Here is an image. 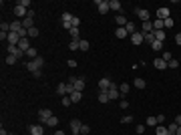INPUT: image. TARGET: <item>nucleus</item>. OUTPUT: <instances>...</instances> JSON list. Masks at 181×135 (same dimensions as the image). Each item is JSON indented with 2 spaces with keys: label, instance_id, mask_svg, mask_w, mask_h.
I'll return each mask as SVG.
<instances>
[{
  "label": "nucleus",
  "instance_id": "obj_1",
  "mask_svg": "<svg viewBox=\"0 0 181 135\" xmlns=\"http://www.w3.org/2000/svg\"><path fill=\"white\" fill-rule=\"evenodd\" d=\"M42 67H45V58H42L40 55L36 56V58H32V61H28V63H26V69H28L32 75H34V73H38Z\"/></svg>",
  "mask_w": 181,
  "mask_h": 135
},
{
  "label": "nucleus",
  "instance_id": "obj_2",
  "mask_svg": "<svg viewBox=\"0 0 181 135\" xmlns=\"http://www.w3.org/2000/svg\"><path fill=\"white\" fill-rule=\"evenodd\" d=\"M80 127H83L80 119H70V133L73 135H80Z\"/></svg>",
  "mask_w": 181,
  "mask_h": 135
},
{
  "label": "nucleus",
  "instance_id": "obj_3",
  "mask_svg": "<svg viewBox=\"0 0 181 135\" xmlns=\"http://www.w3.org/2000/svg\"><path fill=\"white\" fill-rule=\"evenodd\" d=\"M95 4H97V8H99V12H101V14H107V12L111 10V6H109V0H97Z\"/></svg>",
  "mask_w": 181,
  "mask_h": 135
},
{
  "label": "nucleus",
  "instance_id": "obj_4",
  "mask_svg": "<svg viewBox=\"0 0 181 135\" xmlns=\"http://www.w3.org/2000/svg\"><path fill=\"white\" fill-rule=\"evenodd\" d=\"M50 117H52V111H50V109H40V111H38V121H40V125L46 123V119H50Z\"/></svg>",
  "mask_w": 181,
  "mask_h": 135
},
{
  "label": "nucleus",
  "instance_id": "obj_5",
  "mask_svg": "<svg viewBox=\"0 0 181 135\" xmlns=\"http://www.w3.org/2000/svg\"><path fill=\"white\" fill-rule=\"evenodd\" d=\"M107 93H109V99H111V101H117V99L121 97V93H119V89H117L115 83H111V89L107 91Z\"/></svg>",
  "mask_w": 181,
  "mask_h": 135
},
{
  "label": "nucleus",
  "instance_id": "obj_6",
  "mask_svg": "<svg viewBox=\"0 0 181 135\" xmlns=\"http://www.w3.org/2000/svg\"><path fill=\"white\" fill-rule=\"evenodd\" d=\"M28 131H30V135H45V127L40 123H36V125H30Z\"/></svg>",
  "mask_w": 181,
  "mask_h": 135
},
{
  "label": "nucleus",
  "instance_id": "obj_7",
  "mask_svg": "<svg viewBox=\"0 0 181 135\" xmlns=\"http://www.w3.org/2000/svg\"><path fill=\"white\" fill-rule=\"evenodd\" d=\"M169 8L167 6H161V8H157V18L159 20H165V18H169Z\"/></svg>",
  "mask_w": 181,
  "mask_h": 135
},
{
  "label": "nucleus",
  "instance_id": "obj_8",
  "mask_svg": "<svg viewBox=\"0 0 181 135\" xmlns=\"http://www.w3.org/2000/svg\"><path fill=\"white\" fill-rule=\"evenodd\" d=\"M18 48H20L24 55H26V51H30V48H32V46H30V38H20V43H18Z\"/></svg>",
  "mask_w": 181,
  "mask_h": 135
},
{
  "label": "nucleus",
  "instance_id": "obj_9",
  "mask_svg": "<svg viewBox=\"0 0 181 135\" xmlns=\"http://www.w3.org/2000/svg\"><path fill=\"white\" fill-rule=\"evenodd\" d=\"M111 83H113V81L109 79V77H103V79L99 81V89L101 91H109L111 89Z\"/></svg>",
  "mask_w": 181,
  "mask_h": 135
},
{
  "label": "nucleus",
  "instance_id": "obj_10",
  "mask_svg": "<svg viewBox=\"0 0 181 135\" xmlns=\"http://www.w3.org/2000/svg\"><path fill=\"white\" fill-rule=\"evenodd\" d=\"M8 55H14L16 58H20L24 53L20 51V48H18V45H8Z\"/></svg>",
  "mask_w": 181,
  "mask_h": 135
},
{
  "label": "nucleus",
  "instance_id": "obj_11",
  "mask_svg": "<svg viewBox=\"0 0 181 135\" xmlns=\"http://www.w3.org/2000/svg\"><path fill=\"white\" fill-rule=\"evenodd\" d=\"M141 32H143V34H151V32H153V22H151V20L141 22Z\"/></svg>",
  "mask_w": 181,
  "mask_h": 135
},
{
  "label": "nucleus",
  "instance_id": "obj_12",
  "mask_svg": "<svg viewBox=\"0 0 181 135\" xmlns=\"http://www.w3.org/2000/svg\"><path fill=\"white\" fill-rule=\"evenodd\" d=\"M153 67L159 69V71H165V69H169V67H167V63H165V61H163L161 56H157V58L153 61Z\"/></svg>",
  "mask_w": 181,
  "mask_h": 135
},
{
  "label": "nucleus",
  "instance_id": "obj_13",
  "mask_svg": "<svg viewBox=\"0 0 181 135\" xmlns=\"http://www.w3.org/2000/svg\"><path fill=\"white\" fill-rule=\"evenodd\" d=\"M131 40H133V45H141V43H145V34H143V32L131 34Z\"/></svg>",
  "mask_w": 181,
  "mask_h": 135
},
{
  "label": "nucleus",
  "instance_id": "obj_14",
  "mask_svg": "<svg viewBox=\"0 0 181 135\" xmlns=\"http://www.w3.org/2000/svg\"><path fill=\"white\" fill-rule=\"evenodd\" d=\"M73 87H75V91H80V93H83V91H85V79H83V77H77V81L73 83Z\"/></svg>",
  "mask_w": 181,
  "mask_h": 135
},
{
  "label": "nucleus",
  "instance_id": "obj_15",
  "mask_svg": "<svg viewBox=\"0 0 181 135\" xmlns=\"http://www.w3.org/2000/svg\"><path fill=\"white\" fill-rule=\"evenodd\" d=\"M135 14L141 18V20H143V22H145V20H149V10H145V8H137Z\"/></svg>",
  "mask_w": 181,
  "mask_h": 135
},
{
  "label": "nucleus",
  "instance_id": "obj_16",
  "mask_svg": "<svg viewBox=\"0 0 181 135\" xmlns=\"http://www.w3.org/2000/svg\"><path fill=\"white\" fill-rule=\"evenodd\" d=\"M115 22H117V26H119V28H125V26H127V18H125L123 14H117Z\"/></svg>",
  "mask_w": 181,
  "mask_h": 135
},
{
  "label": "nucleus",
  "instance_id": "obj_17",
  "mask_svg": "<svg viewBox=\"0 0 181 135\" xmlns=\"http://www.w3.org/2000/svg\"><path fill=\"white\" fill-rule=\"evenodd\" d=\"M20 30H22V22H20V20L10 22V32H20Z\"/></svg>",
  "mask_w": 181,
  "mask_h": 135
},
{
  "label": "nucleus",
  "instance_id": "obj_18",
  "mask_svg": "<svg viewBox=\"0 0 181 135\" xmlns=\"http://www.w3.org/2000/svg\"><path fill=\"white\" fill-rule=\"evenodd\" d=\"M57 93L60 95V97L68 95V91H67V83H58V85H57Z\"/></svg>",
  "mask_w": 181,
  "mask_h": 135
},
{
  "label": "nucleus",
  "instance_id": "obj_19",
  "mask_svg": "<svg viewBox=\"0 0 181 135\" xmlns=\"http://www.w3.org/2000/svg\"><path fill=\"white\" fill-rule=\"evenodd\" d=\"M20 22H22V26L28 30V28H32V26H34V18H32V16H26L24 20H20Z\"/></svg>",
  "mask_w": 181,
  "mask_h": 135
},
{
  "label": "nucleus",
  "instance_id": "obj_20",
  "mask_svg": "<svg viewBox=\"0 0 181 135\" xmlns=\"http://www.w3.org/2000/svg\"><path fill=\"white\" fill-rule=\"evenodd\" d=\"M133 87H135V89H145V87H147V83H145V79H141V77H139V79L133 81Z\"/></svg>",
  "mask_w": 181,
  "mask_h": 135
},
{
  "label": "nucleus",
  "instance_id": "obj_21",
  "mask_svg": "<svg viewBox=\"0 0 181 135\" xmlns=\"http://www.w3.org/2000/svg\"><path fill=\"white\" fill-rule=\"evenodd\" d=\"M153 36L159 43H165V30H153Z\"/></svg>",
  "mask_w": 181,
  "mask_h": 135
},
{
  "label": "nucleus",
  "instance_id": "obj_22",
  "mask_svg": "<svg viewBox=\"0 0 181 135\" xmlns=\"http://www.w3.org/2000/svg\"><path fill=\"white\" fill-rule=\"evenodd\" d=\"M109 6H111V10H115V12H119L121 8H123L119 0H109Z\"/></svg>",
  "mask_w": 181,
  "mask_h": 135
},
{
  "label": "nucleus",
  "instance_id": "obj_23",
  "mask_svg": "<svg viewBox=\"0 0 181 135\" xmlns=\"http://www.w3.org/2000/svg\"><path fill=\"white\" fill-rule=\"evenodd\" d=\"M68 34H70V40H80V34H79V28H75V26H73V28H70V30H68Z\"/></svg>",
  "mask_w": 181,
  "mask_h": 135
},
{
  "label": "nucleus",
  "instance_id": "obj_24",
  "mask_svg": "<svg viewBox=\"0 0 181 135\" xmlns=\"http://www.w3.org/2000/svg\"><path fill=\"white\" fill-rule=\"evenodd\" d=\"M68 97H70V101H73V103H79L80 99H83V93H80V91H75V93H70Z\"/></svg>",
  "mask_w": 181,
  "mask_h": 135
},
{
  "label": "nucleus",
  "instance_id": "obj_25",
  "mask_svg": "<svg viewBox=\"0 0 181 135\" xmlns=\"http://www.w3.org/2000/svg\"><path fill=\"white\" fill-rule=\"evenodd\" d=\"M109 93L107 91H99V103H109Z\"/></svg>",
  "mask_w": 181,
  "mask_h": 135
},
{
  "label": "nucleus",
  "instance_id": "obj_26",
  "mask_svg": "<svg viewBox=\"0 0 181 135\" xmlns=\"http://www.w3.org/2000/svg\"><path fill=\"white\" fill-rule=\"evenodd\" d=\"M79 48L83 51V53H87V51L90 48V43H89V40H85V38H80V43H79Z\"/></svg>",
  "mask_w": 181,
  "mask_h": 135
},
{
  "label": "nucleus",
  "instance_id": "obj_27",
  "mask_svg": "<svg viewBox=\"0 0 181 135\" xmlns=\"http://www.w3.org/2000/svg\"><path fill=\"white\" fill-rule=\"evenodd\" d=\"M129 91H131V85H129V83H121V85H119V93H121V95H127Z\"/></svg>",
  "mask_w": 181,
  "mask_h": 135
},
{
  "label": "nucleus",
  "instance_id": "obj_28",
  "mask_svg": "<svg viewBox=\"0 0 181 135\" xmlns=\"http://www.w3.org/2000/svg\"><path fill=\"white\" fill-rule=\"evenodd\" d=\"M167 133H169V131H167L165 125H157V127H155V135H167Z\"/></svg>",
  "mask_w": 181,
  "mask_h": 135
},
{
  "label": "nucleus",
  "instance_id": "obj_29",
  "mask_svg": "<svg viewBox=\"0 0 181 135\" xmlns=\"http://www.w3.org/2000/svg\"><path fill=\"white\" fill-rule=\"evenodd\" d=\"M125 30H127V32H129V36H131V34H135L137 32V26L133 22H127V26H125Z\"/></svg>",
  "mask_w": 181,
  "mask_h": 135
},
{
  "label": "nucleus",
  "instance_id": "obj_30",
  "mask_svg": "<svg viewBox=\"0 0 181 135\" xmlns=\"http://www.w3.org/2000/svg\"><path fill=\"white\" fill-rule=\"evenodd\" d=\"M115 34H117V38H125V36H129V32H127L125 28H119V26H117V30H115Z\"/></svg>",
  "mask_w": 181,
  "mask_h": 135
},
{
  "label": "nucleus",
  "instance_id": "obj_31",
  "mask_svg": "<svg viewBox=\"0 0 181 135\" xmlns=\"http://www.w3.org/2000/svg\"><path fill=\"white\" fill-rule=\"evenodd\" d=\"M60 20H62V22H73V14H70V12H62V14H60Z\"/></svg>",
  "mask_w": 181,
  "mask_h": 135
},
{
  "label": "nucleus",
  "instance_id": "obj_32",
  "mask_svg": "<svg viewBox=\"0 0 181 135\" xmlns=\"http://www.w3.org/2000/svg\"><path fill=\"white\" fill-rule=\"evenodd\" d=\"M145 125H147V127H157V117H147Z\"/></svg>",
  "mask_w": 181,
  "mask_h": 135
},
{
  "label": "nucleus",
  "instance_id": "obj_33",
  "mask_svg": "<svg viewBox=\"0 0 181 135\" xmlns=\"http://www.w3.org/2000/svg\"><path fill=\"white\" fill-rule=\"evenodd\" d=\"M38 28H36V26H32V28H28V38H36V36H38Z\"/></svg>",
  "mask_w": 181,
  "mask_h": 135
},
{
  "label": "nucleus",
  "instance_id": "obj_34",
  "mask_svg": "<svg viewBox=\"0 0 181 135\" xmlns=\"http://www.w3.org/2000/svg\"><path fill=\"white\" fill-rule=\"evenodd\" d=\"M151 48H153L155 53H161V51H163V43H159V40H155V43L151 45Z\"/></svg>",
  "mask_w": 181,
  "mask_h": 135
},
{
  "label": "nucleus",
  "instance_id": "obj_35",
  "mask_svg": "<svg viewBox=\"0 0 181 135\" xmlns=\"http://www.w3.org/2000/svg\"><path fill=\"white\" fill-rule=\"evenodd\" d=\"M46 125H48V127H57V125H58V119L52 115L50 119H46Z\"/></svg>",
  "mask_w": 181,
  "mask_h": 135
},
{
  "label": "nucleus",
  "instance_id": "obj_36",
  "mask_svg": "<svg viewBox=\"0 0 181 135\" xmlns=\"http://www.w3.org/2000/svg\"><path fill=\"white\" fill-rule=\"evenodd\" d=\"M177 127H179V125H177V123H175V121H173V123H169V125H167V131L175 135V133H177Z\"/></svg>",
  "mask_w": 181,
  "mask_h": 135
},
{
  "label": "nucleus",
  "instance_id": "obj_37",
  "mask_svg": "<svg viewBox=\"0 0 181 135\" xmlns=\"http://www.w3.org/2000/svg\"><path fill=\"white\" fill-rule=\"evenodd\" d=\"M167 67L169 69H179V61H177V58H171L169 63H167Z\"/></svg>",
  "mask_w": 181,
  "mask_h": 135
},
{
  "label": "nucleus",
  "instance_id": "obj_38",
  "mask_svg": "<svg viewBox=\"0 0 181 135\" xmlns=\"http://www.w3.org/2000/svg\"><path fill=\"white\" fill-rule=\"evenodd\" d=\"M161 58H163L165 63H169L171 58H173V55H171V53H167V51H163V53H161Z\"/></svg>",
  "mask_w": 181,
  "mask_h": 135
},
{
  "label": "nucleus",
  "instance_id": "obj_39",
  "mask_svg": "<svg viewBox=\"0 0 181 135\" xmlns=\"http://www.w3.org/2000/svg\"><path fill=\"white\" fill-rule=\"evenodd\" d=\"M0 32H10V24L8 22H0Z\"/></svg>",
  "mask_w": 181,
  "mask_h": 135
},
{
  "label": "nucleus",
  "instance_id": "obj_40",
  "mask_svg": "<svg viewBox=\"0 0 181 135\" xmlns=\"http://www.w3.org/2000/svg\"><path fill=\"white\" fill-rule=\"evenodd\" d=\"M26 56H30V61H32V58H36V56H38V53H36V48H30V51H26Z\"/></svg>",
  "mask_w": 181,
  "mask_h": 135
},
{
  "label": "nucleus",
  "instance_id": "obj_41",
  "mask_svg": "<svg viewBox=\"0 0 181 135\" xmlns=\"http://www.w3.org/2000/svg\"><path fill=\"white\" fill-rule=\"evenodd\" d=\"M79 43L80 40H70V43H68V48H70V51H79Z\"/></svg>",
  "mask_w": 181,
  "mask_h": 135
},
{
  "label": "nucleus",
  "instance_id": "obj_42",
  "mask_svg": "<svg viewBox=\"0 0 181 135\" xmlns=\"http://www.w3.org/2000/svg\"><path fill=\"white\" fill-rule=\"evenodd\" d=\"M70 97H68V95H65V97H62V101H60V105H62V107H68V105H70Z\"/></svg>",
  "mask_w": 181,
  "mask_h": 135
},
{
  "label": "nucleus",
  "instance_id": "obj_43",
  "mask_svg": "<svg viewBox=\"0 0 181 135\" xmlns=\"http://www.w3.org/2000/svg\"><path fill=\"white\" fill-rule=\"evenodd\" d=\"M16 61H18V58H16L14 55H8V56H6V65H14Z\"/></svg>",
  "mask_w": 181,
  "mask_h": 135
},
{
  "label": "nucleus",
  "instance_id": "obj_44",
  "mask_svg": "<svg viewBox=\"0 0 181 135\" xmlns=\"http://www.w3.org/2000/svg\"><path fill=\"white\" fill-rule=\"evenodd\" d=\"M18 4H20V6H22V8H26V10H30V8H28V6H30V4H32V2H30V0H20V2H18Z\"/></svg>",
  "mask_w": 181,
  "mask_h": 135
},
{
  "label": "nucleus",
  "instance_id": "obj_45",
  "mask_svg": "<svg viewBox=\"0 0 181 135\" xmlns=\"http://www.w3.org/2000/svg\"><path fill=\"white\" fill-rule=\"evenodd\" d=\"M145 43H149V45H153V43H155V36H153V32H151V34H145Z\"/></svg>",
  "mask_w": 181,
  "mask_h": 135
},
{
  "label": "nucleus",
  "instance_id": "obj_46",
  "mask_svg": "<svg viewBox=\"0 0 181 135\" xmlns=\"http://www.w3.org/2000/svg\"><path fill=\"white\" fill-rule=\"evenodd\" d=\"M70 24H73L75 28H79V26H80V18H79V16H73V22H70Z\"/></svg>",
  "mask_w": 181,
  "mask_h": 135
},
{
  "label": "nucleus",
  "instance_id": "obj_47",
  "mask_svg": "<svg viewBox=\"0 0 181 135\" xmlns=\"http://www.w3.org/2000/svg\"><path fill=\"white\" fill-rule=\"evenodd\" d=\"M173 24H175V20H173V18H165V28H171V26H173Z\"/></svg>",
  "mask_w": 181,
  "mask_h": 135
},
{
  "label": "nucleus",
  "instance_id": "obj_48",
  "mask_svg": "<svg viewBox=\"0 0 181 135\" xmlns=\"http://www.w3.org/2000/svg\"><path fill=\"white\" fill-rule=\"evenodd\" d=\"M89 131H90V127H89V125H85V123H83V127H80V135H87Z\"/></svg>",
  "mask_w": 181,
  "mask_h": 135
},
{
  "label": "nucleus",
  "instance_id": "obj_49",
  "mask_svg": "<svg viewBox=\"0 0 181 135\" xmlns=\"http://www.w3.org/2000/svg\"><path fill=\"white\" fill-rule=\"evenodd\" d=\"M119 107H121V109H127V107H129V101H127V99H121Z\"/></svg>",
  "mask_w": 181,
  "mask_h": 135
},
{
  "label": "nucleus",
  "instance_id": "obj_50",
  "mask_svg": "<svg viewBox=\"0 0 181 135\" xmlns=\"http://www.w3.org/2000/svg\"><path fill=\"white\" fill-rule=\"evenodd\" d=\"M157 125H165V115H157Z\"/></svg>",
  "mask_w": 181,
  "mask_h": 135
},
{
  "label": "nucleus",
  "instance_id": "obj_51",
  "mask_svg": "<svg viewBox=\"0 0 181 135\" xmlns=\"http://www.w3.org/2000/svg\"><path fill=\"white\" fill-rule=\"evenodd\" d=\"M131 121H133V117H131V115H125L123 119H121V123H131Z\"/></svg>",
  "mask_w": 181,
  "mask_h": 135
},
{
  "label": "nucleus",
  "instance_id": "obj_52",
  "mask_svg": "<svg viewBox=\"0 0 181 135\" xmlns=\"http://www.w3.org/2000/svg\"><path fill=\"white\" fill-rule=\"evenodd\" d=\"M145 131V125H137V135H143Z\"/></svg>",
  "mask_w": 181,
  "mask_h": 135
},
{
  "label": "nucleus",
  "instance_id": "obj_53",
  "mask_svg": "<svg viewBox=\"0 0 181 135\" xmlns=\"http://www.w3.org/2000/svg\"><path fill=\"white\" fill-rule=\"evenodd\" d=\"M175 45H177V46H181V32H177V34H175Z\"/></svg>",
  "mask_w": 181,
  "mask_h": 135
},
{
  "label": "nucleus",
  "instance_id": "obj_54",
  "mask_svg": "<svg viewBox=\"0 0 181 135\" xmlns=\"http://www.w3.org/2000/svg\"><path fill=\"white\" fill-rule=\"evenodd\" d=\"M68 67L75 69V67H77V61H75V58H68Z\"/></svg>",
  "mask_w": 181,
  "mask_h": 135
},
{
  "label": "nucleus",
  "instance_id": "obj_55",
  "mask_svg": "<svg viewBox=\"0 0 181 135\" xmlns=\"http://www.w3.org/2000/svg\"><path fill=\"white\" fill-rule=\"evenodd\" d=\"M62 28H67V30H70V28H73V24H70V22H62Z\"/></svg>",
  "mask_w": 181,
  "mask_h": 135
},
{
  "label": "nucleus",
  "instance_id": "obj_56",
  "mask_svg": "<svg viewBox=\"0 0 181 135\" xmlns=\"http://www.w3.org/2000/svg\"><path fill=\"white\" fill-rule=\"evenodd\" d=\"M173 121H175V123H177V125H181V115H177V117H175Z\"/></svg>",
  "mask_w": 181,
  "mask_h": 135
},
{
  "label": "nucleus",
  "instance_id": "obj_57",
  "mask_svg": "<svg viewBox=\"0 0 181 135\" xmlns=\"http://www.w3.org/2000/svg\"><path fill=\"white\" fill-rule=\"evenodd\" d=\"M52 135H67V133H65V131H60V129H57V131H55Z\"/></svg>",
  "mask_w": 181,
  "mask_h": 135
},
{
  "label": "nucleus",
  "instance_id": "obj_58",
  "mask_svg": "<svg viewBox=\"0 0 181 135\" xmlns=\"http://www.w3.org/2000/svg\"><path fill=\"white\" fill-rule=\"evenodd\" d=\"M0 135H8V131H6V129L2 127V129H0Z\"/></svg>",
  "mask_w": 181,
  "mask_h": 135
},
{
  "label": "nucleus",
  "instance_id": "obj_59",
  "mask_svg": "<svg viewBox=\"0 0 181 135\" xmlns=\"http://www.w3.org/2000/svg\"><path fill=\"white\" fill-rule=\"evenodd\" d=\"M175 135H181V125L177 127V133H175Z\"/></svg>",
  "mask_w": 181,
  "mask_h": 135
},
{
  "label": "nucleus",
  "instance_id": "obj_60",
  "mask_svg": "<svg viewBox=\"0 0 181 135\" xmlns=\"http://www.w3.org/2000/svg\"><path fill=\"white\" fill-rule=\"evenodd\" d=\"M8 135H16V133H8Z\"/></svg>",
  "mask_w": 181,
  "mask_h": 135
},
{
  "label": "nucleus",
  "instance_id": "obj_61",
  "mask_svg": "<svg viewBox=\"0 0 181 135\" xmlns=\"http://www.w3.org/2000/svg\"><path fill=\"white\" fill-rule=\"evenodd\" d=\"M167 135H173V133H167Z\"/></svg>",
  "mask_w": 181,
  "mask_h": 135
}]
</instances>
